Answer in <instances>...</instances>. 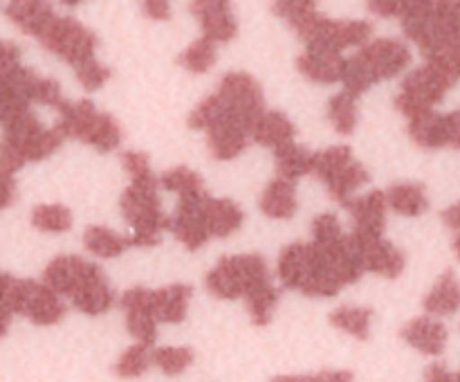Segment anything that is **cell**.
Wrapping results in <instances>:
<instances>
[{
    "label": "cell",
    "mask_w": 460,
    "mask_h": 382,
    "mask_svg": "<svg viewBox=\"0 0 460 382\" xmlns=\"http://www.w3.org/2000/svg\"><path fill=\"white\" fill-rule=\"evenodd\" d=\"M411 66V49L395 39L368 40L353 57L346 58L344 90L353 97L367 93L377 81L394 79L395 75Z\"/></svg>",
    "instance_id": "1"
},
{
    "label": "cell",
    "mask_w": 460,
    "mask_h": 382,
    "mask_svg": "<svg viewBox=\"0 0 460 382\" xmlns=\"http://www.w3.org/2000/svg\"><path fill=\"white\" fill-rule=\"evenodd\" d=\"M279 279L308 297H335L344 288L314 243H292L279 256Z\"/></svg>",
    "instance_id": "2"
},
{
    "label": "cell",
    "mask_w": 460,
    "mask_h": 382,
    "mask_svg": "<svg viewBox=\"0 0 460 382\" xmlns=\"http://www.w3.org/2000/svg\"><path fill=\"white\" fill-rule=\"evenodd\" d=\"M187 124L193 130H205L211 155L218 160H232L250 147L252 129L225 108L218 94L202 99L191 111Z\"/></svg>",
    "instance_id": "3"
},
{
    "label": "cell",
    "mask_w": 460,
    "mask_h": 382,
    "mask_svg": "<svg viewBox=\"0 0 460 382\" xmlns=\"http://www.w3.org/2000/svg\"><path fill=\"white\" fill-rule=\"evenodd\" d=\"M160 178L151 175L144 180H133L119 198L121 216L133 227V245L153 247L160 243V234L169 229V218L162 214Z\"/></svg>",
    "instance_id": "4"
},
{
    "label": "cell",
    "mask_w": 460,
    "mask_h": 382,
    "mask_svg": "<svg viewBox=\"0 0 460 382\" xmlns=\"http://www.w3.org/2000/svg\"><path fill=\"white\" fill-rule=\"evenodd\" d=\"M0 301L13 315H25L36 326H52L66 315V304L43 281L0 274Z\"/></svg>",
    "instance_id": "5"
},
{
    "label": "cell",
    "mask_w": 460,
    "mask_h": 382,
    "mask_svg": "<svg viewBox=\"0 0 460 382\" xmlns=\"http://www.w3.org/2000/svg\"><path fill=\"white\" fill-rule=\"evenodd\" d=\"M58 111V129L66 133V138H76L81 142L90 144L97 151L106 153L119 147L121 129L112 115L99 112L93 102L79 99V102H63Z\"/></svg>",
    "instance_id": "6"
},
{
    "label": "cell",
    "mask_w": 460,
    "mask_h": 382,
    "mask_svg": "<svg viewBox=\"0 0 460 382\" xmlns=\"http://www.w3.org/2000/svg\"><path fill=\"white\" fill-rule=\"evenodd\" d=\"M207 290L220 299H245L252 290L270 283L268 263L261 254L225 256L205 277Z\"/></svg>",
    "instance_id": "7"
},
{
    "label": "cell",
    "mask_w": 460,
    "mask_h": 382,
    "mask_svg": "<svg viewBox=\"0 0 460 382\" xmlns=\"http://www.w3.org/2000/svg\"><path fill=\"white\" fill-rule=\"evenodd\" d=\"M313 173L328 187V193L344 205L350 193L358 191L362 184L371 180L368 171L353 157V151L346 144L331 147L326 151L314 153Z\"/></svg>",
    "instance_id": "8"
},
{
    "label": "cell",
    "mask_w": 460,
    "mask_h": 382,
    "mask_svg": "<svg viewBox=\"0 0 460 382\" xmlns=\"http://www.w3.org/2000/svg\"><path fill=\"white\" fill-rule=\"evenodd\" d=\"M63 139H66V133L58 126L43 129L34 112H25L22 117L13 120L12 124L3 126L0 147L16 153L22 162H39L52 155L61 147Z\"/></svg>",
    "instance_id": "9"
},
{
    "label": "cell",
    "mask_w": 460,
    "mask_h": 382,
    "mask_svg": "<svg viewBox=\"0 0 460 382\" xmlns=\"http://www.w3.org/2000/svg\"><path fill=\"white\" fill-rule=\"evenodd\" d=\"M36 39H39L40 43H43V48H48L49 52H54L66 63H70L75 70L84 66V63L93 61L94 48H97L99 43L94 31H90L88 27L81 25V22L72 16H54Z\"/></svg>",
    "instance_id": "10"
},
{
    "label": "cell",
    "mask_w": 460,
    "mask_h": 382,
    "mask_svg": "<svg viewBox=\"0 0 460 382\" xmlns=\"http://www.w3.org/2000/svg\"><path fill=\"white\" fill-rule=\"evenodd\" d=\"M454 81L447 79L443 72L431 63L409 72L402 81L398 97H395V108L402 112L407 120L422 115V112L434 111L436 103H440L452 88Z\"/></svg>",
    "instance_id": "11"
},
{
    "label": "cell",
    "mask_w": 460,
    "mask_h": 382,
    "mask_svg": "<svg viewBox=\"0 0 460 382\" xmlns=\"http://www.w3.org/2000/svg\"><path fill=\"white\" fill-rule=\"evenodd\" d=\"M373 25L367 21H335V18L317 16L310 25L299 31L305 49H326V52H344L346 48H364L371 40Z\"/></svg>",
    "instance_id": "12"
},
{
    "label": "cell",
    "mask_w": 460,
    "mask_h": 382,
    "mask_svg": "<svg viewBox=\"0 0 460 382\" xmlns=\"http://www.w3.org/2000/svg\"><path fill=\"white\" fill-rule=\"evenodd\" d=\"M216 94L225 103V108L241 121H245L252 130H254L256 121L265 115L263 90H261L259 81L247 72H227L220 79Z\"/></svg>",
    "instance_id": "13"
},
{
    "label": "cell",
    "mask_w": 460,
    "mask_h": 382,
    "mask_svg": "<svg viewBox=\"0 0 460 382\" xmlns=\"http://www.w3.org/2000/svg\"><path fill=\"white\" fill-rule=\"evenodd\" d=\"M99 274L103 272L97 263H90V261L75 254H63L52 259V263L45 268L43 283L58 297H70L72 299L85 283L93 281Z\"/></svg>",
    "instance_id": "14"
},
{
    "label": "cell",
    "mask_w": 460,
    "mask_h": 382,
    "mask_svg": "<svg viewBox=\"0 0 460 382\" xmlns=\"http://www.w3.org/2000/svg\"><path fill=\"white\" fill-rule=\"evenodd\" d=\"M121 308L126 313V328L137 340V344H155L160 322L153 313V290L142 286L130 288L121 297Z\"/></svg>",
    "instance_id": "15"
},
{
    "label": "cell",
    "mask_w": 460,
    "mask_h": 382,
    "mask_svg": "<svg viewBox=\"0 0 460 382\" xmlns=\"http://www.w3.org/2000/svg\"><path fill=\"white\" fill-rule=\"evenodd\" d=\"M344 207L353 216V234L359 241H377V238H382L386 225V207H389L385 191L376 189V191H368L367 196L349 198Z\"/></svg>",
    "instance_id": "16"
},
{
    "label": "cell",
    "mask_w": 460,
    "mask_h": 382,
    "mask_svg": "<svg viewBox=\"0 0 460 382\" xmlns=\"http://www.w3.org/2000/svg\"><path fill=\"white\" fill-rule=\"evenodd\" d=\"M191 13L200 22L202 36L214 43H229L236 36V18L232 13V4L225 0H198L191 3Z\"/></svg>",
    "instance_id": "17"
},
{
    "label": "cell",
    "mask_w": 460,
    "mask_h": 382,
    "mask_svg": "<svg viewBox=\"0 0 460 382\" xmlns=\"http://www.w3.org/2000/svg\"><path fill=\"white\" fill-rule=\"evenodd\" d=\"M207 198L209 196H205L202 200L180 202L175 216L169 218V229L189 250H198V247H202L211 238L205 227V218H202V205H205Z\"/></svg>",
    "instance_id": "18"
},
{
    "label": "cell",
    "mask_w": 460,
    "mask_h": 382,
    "mask_svg": "<svg viewBox=\"0 0 460 382\" xmlns=\"http://www.w3.org/2000/svg\"><path fill=\"white\" fill-rule=\"evenodd\" d=\"M400 337L425 355H440L447 346V326L434 317H416L407 322Z\"/></svg>",
    "instance_id": "19"
},
{
    "label": "cell",
    "mask_w": 460,
    "mask_h": 382,
    "mask_svg": "<svg viewBox=\"0 0 460 382\" xmlns=\"http://www.w3.org/2000/svg\"><path fill=\"white\" fill-rule=\"evenodd\" d=\"M296 67L304 76L317 84H337L344 79L346 58L340 52H326V49H305L296 58Z\"/></svg>",
    "instance_id": "20"
},
{
    "label": "cell",
    "mask_w": 460,
    "mask_h": 382,
    "mask_svg": "<svg viewBox=\"0 0 460 382\" xmlns=\"http://www.w3.org/2000/svg\"><path fill=\"white\" fill-rule=\"evenodd\" d=\"M202 218H205V227L209 236L214 238H227L236 232L245 220L241 207L229 198H207L202 205Z\"/></svg>",
    "instance_id": "21"
},
{
    "label": "cell",
    "mask_w": 460,
    "mask_h": 382,
    "mask_svg": "<svg viewBox=\"0 0 460 382\" xmlns=\"http://www.w3.org/2000/svg\"><path fill=\"white\" fill-rule=\"evenodd\" d=\"M359 243H362L364 268H367V272H376L386 279H395L398 274H402L404 263H407V261H404V254L394 245V243L385 241V238H377V241H359Z\"/></svg>",
    "instance_id": "22"
},
{
    "label": "cell",
    "mask_w": 460,
    "mask_h": 382,
    "mask_svg": "<svg viewBox=\"0 0 460 382\" xmlns=\"http://www.w3.org/2000/svg\"><path fill=\"white\" fill-rule=\"evenodd\" d=\"M193 295V288L187 283H171V286L153 290V313L157 322L180 324L187 317L189 299Z\"/></svg>",
    "instance_id": "23"
},
{
    "label": "cell",
    "mask_w": 460,
    "mask_h": 382,
    "mask_svg": "<svg viewBox=\"0 0 460 382\" xmlns=\"http://www.w3.org/2000/svg\"><path fill=\"white\" fill-rule=\"evenodd\" d=\"M295 124L279 111H265V115L256 121L252 130V139L261 147H270L274 151L295 142Z\"/></svg>",
    "instance_id": "24"
},
{
    "label": "cell",
    "mask_w": 460,
    "mask_h": 382,
    "mask_svg": "<svg viewBox=\"0 0 460 382\" xmlns=\"http://www.w3.org/2000/svg\"><path fill=\"white\" fill-rule=\"evenodd\" d=\"M4 13H7L9 21H12L13 25H18L25 34L34 36V39L45 30V25L57 16L48 3H39V0H18V3H9Z\"/></svg>",
    "instance_id": "25"
},
{
    "label": "cell",
    "mask_w": 460,
    "mask_h": 382,
    "mask_svg": "<svg viewBox=\"0 0 460 382\" xmlns=\"http://www.w3.org/2000/svg\"><path fill=\"white\" fill-rule=\"evenodd\" d=\"M425 310L436 317H447L460 310V281L454 270L443 272V277L436 281V286L431 288L429 295L422 301Z\"/></svg>",
    "instance_id": "26"
},
{
    "label": "cell",
    "mask_w": 460,
    "mask_h": 382,
    "mask_svg": "<svg viewBox=\"0 0 460 382\" xmlns=\"http://www.w3.org/2000/svg\"><path fill=\"white\" fill-rule=\"evenodd\" d=\"M261 211L268 218L286 220L296 214V191L295 184L288 180L274 178L272 182L265 187L263 196H261Z\"/></svg>",
    "instance_id": "27"
},
{
    "label": "cell",
    "mask_w": 460,
    "mask_h": 382,
    "mask_svg": "<svg viewBox=\"0 0 460 382\" xmlns=\"http://www.w3.org/2000/svg\"><path fill=\"white\" fill-rule=\"evenodd\" d=\"M409 135L422 148L447 147V121H445V115L429 111L413 117V120H409Z\"/></svg>",
    "instance_id": "28"
},
{
    "label": "cell",
    "mask_w": 460,
    "mask_h": 382,
    "mask_svg": "<svg viewBox=\"0 0 460 382\" xmlns=\"http://www.w3.org/2000/svg\"><path fill=\"white\" fill-rule=\"evenodd\" d=\"M84 245L90 254L99 256V259H115L133 245V238L102 227V225H90L84 232Z\"/></svg>",
    "instance_id": "29"
},
{
    "label": "cell",
    "mask_w": 460,
    "mask_h": 382,
    "mask_svg": "<svg viewBox=\"0 0 460 382\" xmlns=\"http://www.w3.org/2000/svg\"><path fill=\"white\" fill-rule=\"evenodd\" d=\"M386 193V205L402 216H420L429 209V198L425 187L418 182L394 184Z\"/></svg>",
    "instance_id": "30"
},
{
    "label": "cell",
    "mask_w": 460,
    "mask_h": 382,
    "mask_svg": "<svg viewBox=\"0 0 460 382\" xmlns=\"http://www.w3.org/2000/svg\"><path fill=\"white\" fill-rule=\"evenodd\" d=\"M314 164V153L301 144H288V147L279 148L277 151V173L281 180L295 184V180L304 178V175L313 173Z\"/></svg>",
    "instance_id": "31"
},
{
    "label": "cell",
    "mask_w": 460,
    "mask_h": 382,
    "mask_svg": "<svg viewBox=\"0 0 460 382\" xmlns=\"http://www.w3.org/2000/svg\"><path fill=\"white\" fill-rule=\"evenodd\" d=\"M160 184L164 189H169V191L178 193L180 202L202 200L207 196L200 175L189 169V166H173V169L164 171L160 175Z\"/></svg>",
    "instance_id": "32"
},
{
    "label": "cell",
    "mask_w": 460,
    "mask_h": 382,
    "mask_svg": "<svg viewBox=\"0 0 460 382\" xmlns=\"http://www.w3.org/2000/svg\"><path fill=\"white\" fill-rule=\"evenodd\" d=\"M75 308H79L85 315H102L112 306V292L108 286L106 274H99L93 281L85 283L75 297H72Z\"/></svg>",
    "instance_id": "33"
},
{
    "label": "cell",
    "mask_w": 460,
    "mask_h": 382,
    "mask_svg": "<svg viewBox=\"0 0 460 382\" xmlns=\"http://www.w3.org/2000/svg\"><path fill=\"white\" fill-rule=\"evenodd\" d=\"M371 322L373 310L362 308V306H341V308L331 313L332 326L346 331L349 335L358 337V340H367L371 335Z\"/></svg>",
    "instance_id": "34"
},
{
    "label": "cell",
    "mask_w": 460,
    "mask_h": 382,
    "mask_svg": "<svg viewBox=\"0 0 460 382\" xmlns=\"http://www.w3.org/2000/svg\"><path fill=\"white\" fill-rule=\"evenodd\" d=\"M328 120L335 126L337 133H353L355 126H358V97L349 94L346 90L331 97V102H328Z\"/></svg>",
    "instance_id": "35"
},
{
    "label": "cell",
    "mask_w": 460,
    "mask_h": 382,
    "mask_svg": "<svg viewBox=\"0 0 460 382\" xmlns=\"http://www.w3.org/2000/svg\"><path fill=\"white\" fill-rule=\"evenodd\" d=\"M216 43L209 40L207 36L193 40L182 54H180V66L187 67L193 75H205L207 70H211V66L216 63Z\"/></svg>",
    "instance_id": "36"
},
{
    "label": "cell",
    "mask_w": 460,
    "mask_h": 382,
    "mask_svg": "<svg viewBox=\"0 0 460 382\" xmlns=\"http://www.w3.org/2000/svg\"><path fill=\"white\" fill-rule=\"evenodd\" d=\"M193 360H196V353L189 346H160V349H153V364L166 376H178V373L187 371Z\"/></svg>",
    "instance_id": "37"
},
{
    "label": "cell",
    "mask_w": 460,
    "mask_h": 382,
    "mask_svg": "<svg viewBox=\"0 0 460 382\" xmlns=\"http://www.w3.org/2000/svg\"><path fill=\"white\" fill-rule=\"evenodd\" d=\"M277 297L279 292L272 286V281L263 283V286H259L245 297L247 310H250V317L256 326H268L270 319H272L274 306H277Z\"/></svg>",
    "instance_id": "38"
},
{
    "label": "cell",
    "mask_w": 460,
    "mask_h": 382,
    "mask_svg": "<svg viewBox=\"0 0 460 382\" xmlns=\"http://www.w3.org/2000/svg\"><path fill=\"white\" fill-rule=\"evenodd\" d=\"M153 364V349L146 344H133L119 355L115 362V376L119 378H139L148 371Z\"/></svg>",
    "instance_id": "39"
},
{
    "label": "cell",
    "mask_w": 460,
    "mask_h": 382,
    "mask_svg": "<svg viewBox=\"0 0 460 382\" xmlns=\"http://www.w3.org/2000/svg\"><path fill=\"white\" fill-rule=\"evenodd\" d=\"M272 12L277 13V16L286 18L288 25H290L296 34H299L310 21H314V18L319 16L317 3H313V0H283V3L272 4Z\"/></svg>",
    "instance_id": "40"
},
{
    "label": "cell",
    "mask_w": 460,
    "mask_h": 382,
    "mask_svg": "<svg viewBox=\"0 0 460 382\" xmlns=\"http://www.w3.org/2000/svg\"><path fill=\"white\" fill-rule=\"evenodd\" d=\"M31 225L40 232H67L72 227V214L66 205H39L31 211Z\"/></svg>",
    "instance_id": "41"
},
{
    "label": "cell",
    "mask_w": 460,
    "mask_h": 382,
    "mask_svg": "<svg viewBox=\"0 0 460 382\" xmlns=\"http://www.w3.org/2000/svg\"><path fill=\"white\" fill-rule=\"evenodd\" d=\"M427 63L438 67L447 79H452L454 84L460 79V43H452L447 48L438 49V52L429 54Z\"/></svg>",
    "instance_id": "42"
},
{
    "label": "cell",
    "mask_w": 460,
    "mask_h": 382,
    "mask_svg": "<svg viewBox=\"0 0 460 382\" xmlns=\"http://www.w3.org/2000/svg\"><path fill=\"white\" fill-rule=\"evenodd\" d=\"M76 79H79V84L84 85L88 93H93V90H99L103 84L108 81V76H111V70H108L106 66H102V63L97 61V58H93V61L84 63L81 67H76Z\"/></svg>",
    "instance_id": "43"
},
{
    "label": "cell",
    "mask_w": 460,
    "mask_h": 382,
    "mask_svg": "<svg viewBox=\"0 0 460 382\" xmlns=\"http://www.w3.org/2000/svg\"><path fill=\"white\" fill-rule=\"evenodd\" d=\"M344 236L341 232L340 218L335 214H319L317 218L313 220V241L314 243H328L335 241V238Z\"/></svg>",
    "instance_id": "44"
},
{
    "label": "cell",
    "mask_w": 460,
    "mask_h": 382,
    "mask_svg": "<svg viewBox=\"0 0 460 382\" xmlns=\"http://www.w3.org/2000/svg\"><path fill=\"white\" fill-rule=\"evenodd\" d=\"M353 373L350 371H319V373H308V376H277L270 382H353Z\"/></svg>",
    "instance_id": "45"
},
{
    "label": "cell",
    "mask_w": 460,
    "mask_h": 382,
    "mask_svg": "<svg viewBox=\"0 0 460 382\" xmlns=\"http://www.w3.org/2000/svg\"><path fill=\"white\" fill-rule=\"evenodd\" d=\"M121 164H124L126 173L130 175V182L133 180H144V178H151L153 171H151V162H148V155L137 151H126L121 155Z\"/></svg>",
    "instance_id": "46"
},
{
    "label": "cell",
    "mask_w": 460,
    "mask_h": 382,
    "mask_svg": "<svg viewBox=\"0 0 460 382\" xmlns=\"http://www.w3.org/2000/svg\"><path fill=\"white\" fill-rule=\"evenodd\" d=\"M438 12L443 16L447 30L452 31L454 39L460 43V0H440Z\"/></svg>",
    "instance_id": "47"
},
{
    "label": "cell",
    "mask_w": 460,
    "mask_h": 382,
    "mask_svg": "<svg viewBox=\"0 0 460 382\" xmlns=\"http://www.w3.org/2000/svg\"><path fill=\"white\" fill-rule=\"evenodd\" d=\"M404 7H407V0H376V3H368V9L377 16H402Z\"/></svg>",
    "instance_id": "48"
},
{
    "label": "cell",
    "mask_w": 460,
    "mask_h": 382,
    "mask_svg": "<svg viewBox=\"0 0 460 382\" xmlns=\"http://www.w3.org/2000/svg\"><path fill=\"white\" fill-rule=\"evenodd\" d=\"M142 12L153 21H166L171 18V4L166 0H146L142 3Z\"/></svg>",
    "instance_id": "49"
},
{
    "label": "cell",
    "mask_w": 460,
    "mask_h": 382,
    "mask_svg": "<svg viewBox=\"0 0 460 382\" xmlns=\"http://www.w3.org/2000/svg\"><path fill=\"white\" fill-rule=\"evenodd\" d=\"M425 382H460L458 373L449 371L445 364H431L425 371Z\"/></svg>",
    "instance_id": "50"
},
{
    "label": "cell",
    "mask_w": 460,
    "mask_h": 382,
    "mask_svg": "<svg viewBox=\"0 0 460 382\" xmlns=\"http://www.w3.org/2000/svg\"><path fill=\"white\" fill-rule=\"evenodd\" d=\"M445 121H447V147L460 148V111L447 112Z\"/></svg>",
    "instance_id": "51"
},
{
    "label": "cell",
    "mask_w": 460,
    "mask_h": 382,
    "mask_svg": "<svg viewBox=\"0 0 460 382\" xmlns=\"http://www.w3.org/2000/svg\"><path fill=\"white\" fill-rule=\"evenodd\" d=\"M13 196H16V182H13L12 175H7L0 171V209H4L7 205H12Z\"/></svg>",
    "instance_id": "52"
},
{
    "label": "cell",
    "mask_w": 460,
    "mask_h": 382,
    "mask_svg": "<svg viewBox=\"0 0 460 382\" xmlns=\"http://www.w3.org/2000/svg\"><path fill=\"white\" fill-rule=\"evenodd\" d=\"M443 220L447 223V227L460 232V202H456V205H452L449 209L443 211Z\"/></svg>",
    "instance_id": "53"
},
{
    "label": "cell",
    "mask_w": 460,
    "mask_h": 382,
    "mask_svg": "<svg viewBox=\"0 0 460 382\" xmlns=\"http://www.w3.org/2000/svg\"><path fill=\"white\" fill-rule=\"evenodd\" d=\"M12 310L7 308V306L3 304V301H0V337L3 335H7V331H9V324H12Z\"/></svg>",
    "instance_id": "54"
},
{
    "label": "cell",
    "mask_w": 460,
    "mask_h": 382,
    "mask_svg": "<svg viewBox=\"0 0 460 382\" xmlns=\"http://www.w3.org/2000/svg\"><path fill=\"white\" fill-rule=\"evenodd\" d=\"M454 254H456L460 261V232H456V236H454Z\"/></svg>",
    "instance_id": "55"
},
{
    "label": "cell",
    "mask_w": 460,
    "mask_h": 382,
    "mask_svg": "<svg viewBox=\"0 0 460 382\" xmlns=\"http://www.w3.org/2000/svg\"><path fill=\"white\" fill-rule=\"evenodd\" d=\"M458 378H460V371H458Z\"/></svg>",
    "instance_id": "56"
},
{
    "label": "cell",
    "mask_w": 460,
    "mask_h": 382,
    "mask_svg": "<svg viewBox=\"0 0 460 382\" xmlns=\"http://www.w3.org/2000/svg\"><path fill=\"white\" fill-rule=\"evenodd\" d=\"M0 274H3V272H0Z\"/></svg>",
    "instance_id": "57"
}]
</instances>
